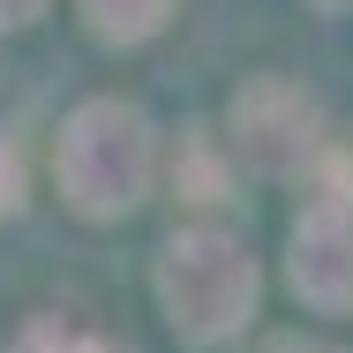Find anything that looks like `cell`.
Wrapping results in <instances>:
<instances>
[{
	"label": "cell",
	"instance_id": "obj_1",
	"mask_svg": "<svg viewBox=\"0 0 353 353\" xmlns=\"http://www.w3.org/2000/svg\"><path fill=\"white\" fill-rule=\"evenodd\" d=\"M158 181V128L136 98H83L53 136V188L75 218L113 225Z\"/></svg>",
	"mask_w": 353,
	"mask_h": 353
},
{
	"label": "cell",
	"instance_id": "obj_3",
	"mask_svg": "<svg viewBox=\"0 0 353 353\" xmlns=\"http://www.w3.org/2000/svg\"><path fill=\"white\" fill-rule=\"evenodd\" d=\"M225 150L256 181H293L323 158V105L285 75H248L225 105Z\"/></svg>",
	"mask_w": 353,
	"mask_h": 353
},
{
	"label": "cell",
	"instance_id": "obj_7",
	"mask_svg": "<svg viewBox=\"0 0 353 353\" xmlns=\"http://www.w3.org/2000/svg\"><path fill=\"white\" fill-rule=\"evenodd\" d=\"M23 211V150L0 136V218H15Z\"/></svg>",
	"mask_w": 353,
	"mask_h": 353
},
{
	"label": "cell",
	"instance_id": "obj_6",
	"mask_svg": "<svg viewBox=\"0 0 353 353\" xmlns=\"http://www.w3.org/2000/svg\"><path fill=\"white\" fill-rule=\"evenodd\" d=\"M8 353H105L90 331H75L68 316H30L15 339H8Z\"/></svg>",
	"mask_w": 353,
	"mask_h": 353
},
{
	"label": "cell",
	"instance_id": "obj_9",
	"mask_svg": "<svg viewBox=\"0 0 353 353\" xmlns=\"http://www.w3.org/2000/svg\"><path fill=\"white\" fill-rule=\"evenodd\" d=\"M256 353H323V346H316V339H263Z\"/></svg>",
	"mask_w": 353,
	"mask_h": 353
},
{
	"label": "cell",
	"instance_id": "obj_5",
	"mask_svg": "<svg viewBox=\"0 0 353 353\" xmlns=\"http://www.w3.org/2000/svg\"><path fill=\"white\" fill-rule=\"evenodd\" d=\"M173 8H181V0H75V15L90 23V38H105V46L158 38V30L173 23Z\"/></svg>",
	"mask_w": 353,
	"mask_h": 353
},
{
	"label": "cell",
	"instance_id": "obj_2",
	"mask_svg": "<svg viewBox=\"0 0 353 353\" xmlns=\"http://www.w3.org/2000/svg\"><path fill=\"white\" fill-rule=\"evenodd\" d=\"M150 285H158V308H165L181 346H225L256 316V256L233 233H218V225L173 233L158 248Z\"/></svg>",
	"mask_w": 353,
	"mask_h": 353
},
{
	"label": "cell",
	"instance_id": "obj_8",
	"mask_svg": "<svg viewBox=\"0 0 353 353\" xmlns=\"http://www.w3.org/2000/svg\"><path fill=\"white\" fill-rule=\"evenodd\" d=\"M46 8H53V0H0V38H8V30H30Z\"/></svg>",
	"mask_w": 353,
	"mask_h": 353
},
{
	"label": "cell",
	"instance_id": "obj_4",
	"mask_svg": "<svg viewBox=\"0 0 353 353\" xmlns=\"http://www.w3.org/2000/svg\"><path fill=\"white\" fill-rule=\"evenodd\" d=\"M285 279L316 316H346L353 308V211L346 203H316L293 218L285 233Z\"/></svg>",
	"mask_w": 353,
	"mask_h": 353
}]
</instances>
